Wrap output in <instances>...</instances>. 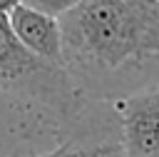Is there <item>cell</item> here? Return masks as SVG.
Masks as SVG:
<instances>
[{
    "mask_svg": "<svg viewBox=\"0 0 159 157\" xmlns=\"http://www.w3.org/2000/svg\"><path fill=\"white\" fill-rule=\"evenodd\" d=\"M60 25L65 65L89 77L159 62L157 0H84Z\"/></svg>",
    "mask_w": 159,
    "mask_h": 157,
    "instance_id": "6da1fadb",
    "label": "cell"
},
{
    "mask_svg": "<svg viewBox=\"0 0 159 157\" xmlns=\"http://www.w3.org/2000/svg\"><path fill=\"white\" fill-rule=\"evenodd\" d=\"M0 90L30 95L50 107H67L75 100V82L65 65L32 55L15 37L7 15H0Z\"/></svg>",
    "mask_w": 159,
    "mask_h": 157,
    "instance_id": "7a4b0ae2",
    "label": "cell"
},
{
    "mask_svg": "<svg viewBox=\"0 0 159 157\" xmlns=\"http://www.w3.org/2000/svg\"><path fill=\"white\" fill-rule=\"evenodd\" d=\"M124 157H159V87L117 100Z\"/></svg>",
    "mask_w": 159,
    "mask_h": 157,
    "instance_id": "3957f363",
    "label": "cell"
},
{
    "mask_svg": "<svg viewBox=\"0 0 159 157\" xmlns=\"http://www.w3.org/2000/svg\"><path fill=\"white\" fill-rule=\"evenodd\" d=\"M10 27L15 37L40 60L62 65L65 62V40H62V25L57 17H50L45 12H37L27 5L15 7L10 15Z\"/></svg>",
    "mask_w": 159,
    "mask_h": 157,
    "instance_id": "277c9868",
    "label": "cell"
},
{
    "mask_svg": "<svg viewBox=\"0 0 159 157\" xmlns=\"http://www.w3.org/2000/svg\"><path fill=\"white\" fill-rule=\"evenodd\" d=\"M37 157H124L122 145L107 142V145H77V142H65L55 147L52 152L37 155Z\"/></svg>",
    "mask_w": 159,
    "mask_h": 157,
    "instance_id": "5b68a950",
    "label": "cell"
},
{
    "mask_svg": "<svg viewBox=\"0 0 159 157\" xmlns=\"http://www.w3.org/2000/svg\"><path fill=\"white\" fill-rule=\"evenodd\" d=\"M84 0H25L22 5H27V7H32V10H37V12H45V15H50V17H57V20H62L65 15H70L75 7H80Z\"/></svg>",
    "mask_w": 159,
    "mask_h": 157,
    "instance_id": "8992f818",
    "label": "cell"
},
{
    "mask_svg": "<svg viewBox=\"0 0 159 157\" xmlns=\"http://www.w3.org/2000/svg\"><path fill=\"white\" fill-rule=\"evenodd\" d=\"M25 0H0V15H10L15 7H20Z\"/></svg>",
    "mask_w": 159,
    "mask_h": 157,
    "instance_id": "52a82bcc",
    "label": "cell"
},
{
    "mask_svg": "<svg viewBox=\"0 0 159 157\" xmlns=\"http://www.w3.org/2000/svg\"><path fill=\"white\" fill-rule=\"evenodd\" d=\"M157 2H159V0H157Z\"/></svg>",
    "mask_w": 159,
    "mask_h": 157,
    "instance_id": "ba28073f",
    "label": "cell"
}]
</instances>
